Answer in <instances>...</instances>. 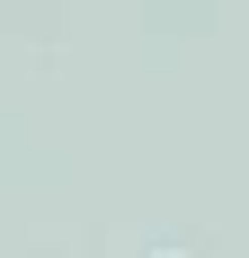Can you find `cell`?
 I'll return each instance as SVG.
<instances>
[]
</instances>
